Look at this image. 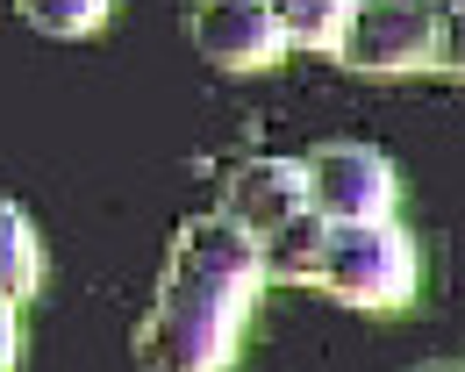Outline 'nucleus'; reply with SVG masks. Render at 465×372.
Returning a JSON list of instances; mask_svg holds the SVG:
<instances>
[{
  "instance_id": "nucleus-1",
  "label": "nucleus",
  "mask_w": 465,
  "mask_h": 372,
  "mask_svg": "<svg viewBox=\"0 0 465 372\" xmlns=\"http://www.w3.org/2000/svg\"><path fill=\"white\" fill-rule=\"evenodd\" d=\"M258 287H265L258 237H243L230 215L179 222L158 301L136 329V366L143 372H230Z\"/></svg>"
},
{
  "instance_id": "nucleus-2",
  "label": "nucleus",
  "mask_w": 465,
  "mask_h": 372,
  "mask_svg": "<svg viewBox=\"0 0 465 372\" xmlns=\"http://www.w3.org/2000/svg\"><path fill=\"white\" fill-rule=\"evenodd\" d=\"M308 279L351 308H401L422 279V265H415V244L394 222H330Z\"/></svg>"
},
{
  "instance_id": "nucleus-3",
  "label": "nucleus",
  "mask_w": 465,
  "mask_h": 372,
  "mask_svg": "<svg viewBox=\"0 0 465 372\" xmlns=\"http://www.w3.org/2000/svg\"><path fill=\"white\" fill-rule=\"evenodd\" d=\"M444 51V29H437V0H358L337 36V64L358 79H408V72H430Z\"/></svg>"
},
{
  "instance_id": "nucleus-4",
  "label": "nucleus",
  "mask_w": 465,
  "mask_h": 372,
  "mask_svg": "<svg viewBox=\"0 0 465 372\" xmlns=\"http://www.w3.org/2000/svg\"><path fill=\"white\" fill-rule=\"evenodd\" d=\"M308 208L322 215V222H387L394 215V165H387V151H372V143H322V151H308Z\"/></svg>"
},
{
  "instance_id": "nucleus-5",
  "label": "nucleus",
  "mask_w": 465,
  "mask_h": 372,
  "mask_svg": "<svg viewBox=\"0 0 465 372\" xmlns=\"http://www.w3.org/2000/svg\"><path fill=\"white\" fill-rule=\"evenodd\" d=\"M193 51L215 72H265L287 51V29L272 22L265 0H201L193 15Z\"/></svg>"
},
{
  "instance_id": "nucleus-6",
  "label": "nucleus",
  "mask_w": 465,
  "mask_h": 372,
  "mask_svg": "<svg viewBox=\"0 0 465 372\" xmlns=\"http://www.w3.org/2000/svg\"><path fill=\"white\" fill-rule=\"evenodd\" d=\"M301 208H308V172L293 158H251V165H236L223 180V208L215 215H230L243 237L265 244L272 230H287Z\"/></svg>"
},
{
  "instance_id": "nucleus-7",
  "label": "nucleus",
  "mask_w": 465,
  "mask_h": 372,
  "mask_svg": "<svg viewBox=\"0 0 465 372\" xmlns=\"http://www.w3.org/2000/svg\"><path fill=\"white\" fill-rule=\"evenodd\" d=\"M44 287V244H36V222L15 208V201H0V294L7 301H29Z\"/></svg>"
},
{
  "instance_id": "nucleus-8",
  "label": "nucleus",
  "mask_w": 465,
  "mask_h": 372,
  "mask_svg": "<svg viewBox=\"0 0 465 372\" xmlns=\"http://www.w3.org/2000/svg\"><path fill=\"white\" fill-rule=\"evenodd\" d=\"M265 7H272V22L287 29V44L337 58V36H344V22H351L358 0H265Z\"/></svg>"
},
{
  "instance_id": "nucleus-9",
  "label": "nucleus",
  "mask_w": 465,
  "mask_h": 372,
  "mask_svg": "<svg viewBox=\"0 0 465 372\" xmlns=\"http://www.w3.org/2000/svg\"><path fill=\"white\" fill-rule=\"evenodd\" d=\"M15 15L36 29V36H58V44H79V36H101L115 0H15Z\"/></svg>"
},
{
  "instance_id": "nucleus-10",
  "label": "nucleus",
  "mask_w": 465,
  "mask_h": 372,
  "mask_svg": "<svg viewBox=\"0 0 465 372\" xmlns=\"http://www.w3.org/2000/svg\"><path fill=\"white\" fill-rule=\"evenodd\" d=\"M322 230H330V222H322L315 208H301L287 230H272V237L258 244L265 250V279H308V272H315V250H322Z\"/></svg>"
},
{
  "instance_id": "nucleus-11",
  "label": "nucleus",
  "mask_w": 465,
  "mask_h": 372,
  "mask_svg": "<svg viewBox=\"0 0 465 372\" xmlns=\"http://www.w3.org/2000/svg\"><path fill=\"white\" fill-rule=\"evenodd\" d=\"M22 301H7V294H0V372H15V358H22Z\"/></svg>"
},
{
  "instance_id": "nucleus-12",
  "label": "nucleus",
  "mask_w": 465,
  "mask_h": 372,
  "mask_svg": "<svg viewBox=\"0 0 465 372\" xmlns=\"http://www.w3.org/2000/svg\"><path fill=\"white\" fill-rule=\"evenodd\" d=\"M459 7H465V0H459Z\"/></svg>"
}]
</instances>
